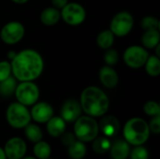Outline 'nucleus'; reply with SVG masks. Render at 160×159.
<instances>
[{
    "mask_svg": "<svg viewBox=\"0 0 160 159\" xmlns=\"http://www.w3.org/2000/svg\"><path fill=\"white\" fill-rule=\"evenodd\" d=\"M11 73L19 82H34L43 72L44 61L39 52L25 49L16 53L10 61Z\"/></svg>",
    "mask_w": 160,
    "mask_h": 159,
    "instance_id": "f257e3e1",
    "label": "nucleus"
},
{
    "mask_svg": "<svg viewBox=\"0 0 160 159\" xmlns=\"http://www.w3.org/2000/svg\"><path fill=\"white\" fill-rule=\"evenodd\" d=\"M80 104L82 112L94 118L105 115L110 108L108 96L97 86H88L82 90Z\"/></svg>",
    "mask_w": 160,
    "mask_h": 159,
    "instance_id": "f03ea898",
    "label": "nucleus"
},
{
    "mask_svg": "<svg viewBox=\"0 0 160 159\" xmlns=\"http://www.w3.org/2000/svg\"><path fill=\"white\" fill-rule=\"evenodd\" d=\"M150 133L148 123L140 117L129 119L123 129L125 141L134 146L143 145L148 141Z\"/></svg>",
    "mask_w": 160,
    "mask_h": 159,
    "instance_id": "7ed1b4c3",
    "label": "nucleus"
},
{
    "mask_svg": "<svg viewBox=\"0 0 160 159\" xmlns=\"http://www.w3.org/2000/svg\"><path fill=\"white\" fill-rule=\"evenodd\" d=\"M98 123L92 116H80L74 122V135L81 142H93L98 136Z\"/></svg>",
    "mask_w": 160,
    "mask_h": 159,
    "instance_id": "20e7f679",
    "label": "nucleus"
},
{
    "mask_svg": "<svg viewBox=\"0 0 160 159\" xmlns=\"http://www.w3.org/2000/svg\"><path fill=\"white\" fill-rule=\"evenodd\" d=\"M6 118L10 127L20 129L30 123L31 114L26 106L19 102H13L7 109Z\"/></svg>",
    "mask_w": 160,
    "mask_h": 159,
    "instance_id": "39448f33",
    "label": "nucleus"
},
{
    "mask_svg": "<svg viewBox=\"0 0 160 159\" xmlns=\"http://www.w3.org/2000/svg\"><path fill=\"white\" fill-rule=\"evenodd\" d=\"M17 102L24 106H33L39 98V88L33 82H20L15 92Z\"/></svg>",
    "mask_w": 160,
    "mask_h": 159,
    "instance_id": "423d86ee",
    "label": "nucleus"
},
{
    "mask_svg": "<svg viewBox=\"0 0 160 159\" xmlns=\"http://www.w3.org/2000/svg\"><path fill=\"white\" fill-rule=\"evenodd\" d=\"M134 25V18L128 11L118 12L111 21L110 30L116 37H125L130 33Z\"/></svg>",
    "mask_w": 160,
    "mask_h": 159,
    "instance_id": "0eeeda50",
    "label": "nucleus"
},
{
    "mask_svg": "<svg viewBox=\"0 0 160 159\" xmlns=\"http://www.w3.org/2000/svg\"><path fill=\"white\" fill-rule=\"evenodd\" d=\"M64 22L71 26L82 24L86 18L85 8L78 3H68L60 12Z\"/></svg>",
    "mask_w": 160,
    "mask_h": 159,
    "instance_id": "6e6552de",
    "label": "nucleus"
},
{
    "mask_svg": "<svg viewBox=\"0 0 160 159\" xmlns=\"http://www.w3.org/2000/svg\"><path fill=\"white\" fill-rule=\"evenodd\" d=\"M148 56L149 53L144 47L132 45L126 49L123 57L128 67L136 69L144 67Z\"/></svg>",
    "mask_w": 160,
    "mask_h": 159,
    "instance_id": "1a4fd4ad",
    "label": "nucleus"
},
{
    "mask_svg": "<svg viewBox=\"0 0 160 159\" xmlns=\"http://www.w3.org/2000/svg\"><path fill=\"white\" fill-rule=\"evenodd\" d=\"M25 34V28L20 22H9L6 23L0 31L1 40L8 45L20 42Z\"/></svg>",
    "mask_w": 160,
    "mask_h": 159,
    "instance_id": "9d476101",
    "label": "nucleus"
},
{
    "mask_svg": "<svg viewBox=\"0 0 160 159\" xmlns=\"http://www.w3.org/2000/svg\"><path fill=\"white\" fill-rule=\"evenodd\" d=\"M26 149V143L22 139L13 137L6 142L3 150L7 159H21L25 156Z\"/></svg>",
    "mask_w": 160,
    "mask_h": 159,
    "instance_id": "9b49d317",
    "label": "nucleus"
},
{
    "mask_svg": "<svg viewBox=\"0 0 160 159\" xmlns=\"http://www.w3.org/2000/svg\"><path fill=\"white\" fill-rule=\"evenodd\" d=\"M82 107L79 101L73 98L66 100L61 108V117L66 123H74L82 115Z\"/></svg>",
    "mask_w": 160,
    "mask_h": 159,
    "instance_id": "f8f14e48",
    "label": "nucleus"
},
{
    "mask_svg": "<svg viewBox=\"0 0 160 159\" xmlns=\"http://www.w3.org/2000/svg\"><path fill=\"white\" fill-rule=\"evenodd\" d=\"M31 119L37 123L45 124L53 116V109L47 102H36L30 112Z\"/></svg>",
    "mask_w": 160,
    "mask_h": 159,
    "instance_id": "ddd939ff",
    "label": "nucleus"
},
{
    "mask_svg": "<svg viewBox=\"0 0 160 159\" xmlns=\"http://www.w3.org/2000/svg\"><path fill=\"white\" fill-rule=\"evenodd\" d=\"M98 127L105 137L112 138L120 131V122L116 117L112 115H107L102 117L98 124Z\"/></svg>",
    "mask_w": 160,
    "mask_h": 159,
    "instance_id": "4468645a",
    "label": "nucleus"
},
{
    "mask_svg": "<svg viewBox=\"0 0 160 159\" xmlns=\"http://www.w3.org/2000/svg\"><path fill=\"white\" fill-rule=\"evenodd\" d=\"M99 81L106 88L112 89L117 86L119 77L115 69L110 66H104L99 70Z\"/></svg>",
    "mask_w": 160,
    "mask_h": 159,
    "instance_id": "2eb2a0df",
    "label": "nucleus"
},
{
    "mask_svg": "<svg viewBox=\"0 0 160 159\" xmlns=\"http://www.w3.org/2000/svg\"><path fill=\"white\" fill-rule=\"evenodd\" d=\"M109 152L112 159H127L130 153L129 143L125 140H116L111 144Z\"/></svg>",
    "mask_w": 160,
    "mask_h": 159,
    "instance_id": "dca6fc26",
    "label": "nucleus"
},
{
    "mask_svg": "<svg viewBox=\"0 0 160 159\" xmlns=\"http://www.w3.org/2000/svg\"><path fill=\"white\" fill-rule=\"evenodd\" d=\"M46 124V129L52 137H60L66 131V122L61 116H52Z\"/></svg>",
    "mask_w": 160,
    "mask_h": 159,
    "instance_id": "f3484780",
    "label": "nucleus"
},
{
    "mask_svg": "<svg viewBox=\"0 0 160 159\" xmlns=\"http://www.w3.org/2000/svg\"><path fill=\"white\" fill-rule=\"evenodd\" d=\"M61 18V14L59 9L49 7L44 8L40 13V22L46 26H52L55 25Z\"/></svg>",
    "mask_w": 160,
    "mask_h": 159,
    "instance_id": "a211bd4d",
    "label": "nucleus"
},
{
    "mask_svg": "<svg viewBox=\"0 0 160 159\" xmlns=\"http://www.w3.org/2000/svg\"><path fill=\"white\" fill-rule=\"evenodd\" d=\"M160 41L159 30H147L142 37V43L146 49H155Z\"/></svg>",
    "mask_w": 160,
    "mask_h": 159,
    "instance_id": "6ab92c4d",
    "label": "nucleus"
},
{
    "mask_svg": "<svg viewBox=\"0 0 160 159\" xmlns=\"http://www.w3.org/2000/svg\"><path fill=\"white\" fill-rule=\"evenodd\" d=\"M68 157L72 159H82L86 155V146L83 142L76 140L68 147Z\"/></svg>",
    "mask_w": 160,
    "mask_h": 159,
    "instance_id": "aec40b11",
    "label": "nucleus"
},
{
    "mask_svg": "<svg viewBox=\"0 0 160 159\" xmlns=\"http://www.w3.org/2000/svg\"><path fill=\"white\" fill-rule=\"evenodd\" d=\"M98 46L103 50L110 49L114 43V35L110 29L103 30L98 35L97 37Z\"/></svg>",
    "mask_w": 160,
    "mask_h": 159,
    "instance_id": "412c9836",
    "label": "nucleus"
},
{
    "mask_svg": "<svg viewBox=\"0 0 160 159\" xmlns=\"http://www.w3.org/2000/svg\"><path fill=\"white\" fill-rule=\"evenodd\" d=\"M23 128H24V135L29 142L36 143L42 140V137H43L42 130L38 125L29 123Z\"/></svg>",
    "mask_w": 160,
    "mask_h": 159,
    "instance_id": "4be33fe9",
    "label": "nucleus"
},
{
    "mask_svg": "<svg viewBox=\"0 0 160 159\" xmlns=\"http://www.w3.org/2000/svg\"><path fill=\"white\" fill-rule=\"evenodd\" d=\"M145 70L151 77H158L160 74V59L157 55H149L145 63Z\"/></svg>",
    "mask_w": 160,
    "mask_h": 159,
    "instance_id": "5701e85b",
    "label": "nucleus"
},
{
    "mask_svg": "<svg viewBox=\"0 0 160 159\" xmlns=\"http://www.w3.org/2000/svg\"><path fill=\"white\" fill-rule=\"evenodd\" d=\"M111 144H112V142L109 140V138H107L105 136L97 137L93 141L92 148L95 151V153H97L98 155H104L109 152V150L111 148Z\"/></svg>",
    "mask_w": 160,
    "mask_h": 159,
    "instance_id": "b1692460",
    "label": "nucleus"
},
{
    "mask_svg": "<svg viewBox=\"0 0 160 159\" xmlns=\"http://www.w3.org/2000/svg\"><path fill=\"white\" fill-rule=\"evenodd\" d=\"M33 152L38 159H48L52 154V149L48 142L39 141L35 143Z\"/></svg>",
    "mask_w": 160,
    "mask_h": 159,
    "instance_id": "393cba45",
    "label": "nucleus"
},
{
    "mask_svg": "<svg viewBox=\"0 0 160 159\" xmlns=\"http://www.w3.org/2000/svg\"><path fill=\"white\" fill-rule=\"evenodd\" d=\"M17 86V80L13 76H9L4 81L0 82V95L3 97H9L14 94Z\"/></svg>",
    "mask_w": 160,
    "mask_h": 159,
    "instance_id": "a878e982",
    "label": "nucleus"
},
{
    "mask_svg": "<svg viewBox=\"0 0 160 159\" xmlns=\"http://www.w3.org/2000/svg\"><path fill=\"white\" fill-rule=\"evenodd\" d=\"M141 26L143 30H159V21L154 16H145L141 22Z\"/></svg>",
    "mask_w": 160,
    "mask_h": 159,
    "instance_id": "bb28decb",
    "label": "nucleus"
},
{
    "mask_svg": "<svg viewBox=\"0 0 160 159\" xmlns=\"http://www.w3.org/2000/svg\"><path fill=\"white\" fill-rule=\"evenodd\" d=\"M143 112L149 116H157L160 115V106L156 101L149 100L143 105Z\"/></svg>",
    "mask_w": 160,
    "mask_h": 159,
    "instance_id": "cd10ccee",
    "label": "nucleus"
},
{
    "mask_svg": "<svg viewBox=\"0 0 160 159\" xmlns=\"http://www.w3.org/2000/svg\"><path fill=\"white\" fill-rule=\"evenodd\" d=\"M130 159H148L149 153L148 150L142 145H137L129 153Z\"/></svg>",
    "mask_w": 160,
    "mask_h": 159,
    "instance_id": "c85d7f7f",
    "label": "nucleus"
},
{
    "mask_svg": "<svg viewBox=\"0 0 160 159\" xmlns=\"http://www.w3.org/2000/svg\"><path fill=\"white\" fill-rule=\"evenodd\" d=\"M104 61L107 66L112 67L116 65L119 61V54L116 50L113 49H107V52L104 54Z\"/></svg>",
    "mask_w": 160,
    "mask_h": 159,
    "instance_id": "c756f323",
    "label": "nucleus"
},
{
    "mask_svg": "<svg viewBox=\"0 0 160 159\" xmlns=\"http://www.w3.org/2000/svg\"><path fill=\"white\" fill-rule=\"evenodd\" d=\"M11 76V65L8 61H0V82Z\"/></svg>",
    "mask_w": 160,
    "mask_h": 159,
    "instance_id": "7c9ffc66",
    "label": "nucleus"
},
{
    "mask_svg": "<svg viewBox=\"0 0 160 159\" xmlns=\"http://www.w3.org/2000/svg\"><path fill=\"white\" fill-rule=\"evenodd\" d=\"M148 127H149L150 132L156 135H158L160 133V115L154 116L151 119L150 123L148 124Z\"/></svg>",
    "mask_w": 160,
    "mask_h": 159,
    "instance_id": "2f4dec72",
    "label": "nucleus"
},
{
    "mask_svg": "<svg viewBox=\"0 0 160 159\" xmlns=\"http://www.w3.org/2000/svg\"><path fill=\"white\" fill-rule=\"evenodd\" d=\"M61 136H62L61 142L67 147H68L69 145H71L77 140L76 137H75V135H74V133H71V132H64Z\"/></svg>",
    "mask_w": 160,
    "mask_h": 159,
    "instance_id": "473e14b6",
    "label": "nucleus"
},
{
    "mask_svg": "<svg viewBox=\"0 0 160 159\" xmlns=\"http://www.w3.org/2000/svg\"><path fill=\"white\" fill-rule=\"evenodd\" d=\"M68 3V0H52V4L53 7L57 9H60V8L62 9Z\"/></svg>",
    "mask_w": 160,
    "mask_h": 159,
    "instance_id": "72a5a7b5",
    "label": "nucleus"
},
{
    "mask_svg": "<svg viewBox=\"0 0 160 159\" xmlns=\"http://www.w3.org/2000/svg\"><path fill=\"white\" fill-rule=\"evenodd\" d=\"M16 53H17V52H15L14 51H10V52H8V59H10V61H11V60L15 57Z\"/></svg>",
    "mask_w": 160,
    "mask_h": 159,
    "instance_id": "f704fd0d",
    "label": "nucleus"
},
{
    "mask_svg": "<svg viewBox=\"0 0 160 159\" xmlns=\"http://www.w3.org/2000/svg\"><path fill=\"white\" fill-rule=\"evenodd\" d=\"M12 2H14V3H16V4H20V5H22V4H25L26 2H28L29 0H11Z\"/></svg>",
    "mask_w": 160,
    "mask_h": 159,
    "instance_id": "c9c22d12",
    "label": "nucleus"
},
{
    "mask_svg": "<svg viewBox=\"0 0 160 159\" xmlns=\"http://www.w3.org/2000/svg\"><path fill=\"white\" fill-rule=\"evenodd\" d=\"M0 159H7V157L5 155V152L3 150V148L0 147Z\"/></svg>",
    "mask_w": 160,
    "mask_h": 159,
    "instance_id": "e433bc0d",
    "label": "nucleus"
},
{
    "mask_svg": "<svg viewBox=\"0 0 160 159\" xmlns=\"http://www.w3.org/2000/svg\"><path fill=\"white\" fill-rule=\"evenodd\" d=\"M21 159H37L36 157H23Z\"/></svg>",
    "mask_w": 160,
    "mask_h": 159,
    "instance_id": "4c0bfd02",
    "label": "nucleus"
},
{
    "mask_svg": "<svg viewBox=\"0 0 160 159\" xmlns=\"http://www.w3.org/2000/svg\"><path fill=\"white\" fill-rule=\"evenodd\" d=\"M48 159H50V158H48Z\"/></svg>",
    "mask_w": 160,
    "mask_h": 159,
    "instance_id": "58836bf2",
    "label": "nucleus"
}]
</instances>
